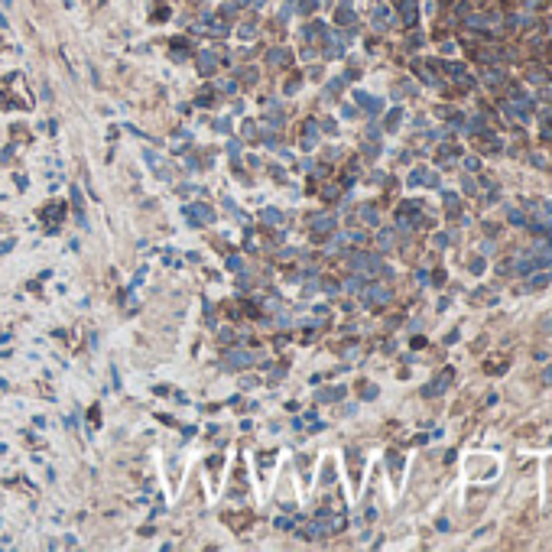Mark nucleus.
Here are the masks:
<instances>
[{"label":"nucleus","instance_id":"obj_1","mask_svg":"<svg viewBox=\"0 0 552 552\" xmlns=\"http://www.w3.org/2000/svg\"><path fill=\"white\" fill-rule=\"evenodd\" d=\"M211 218H215V215H211L208 205H188V208H185V221H188V224H195V227L211 224Z\"/></svg>","mask_w":552,"mask_h":552},{"label":"nucleus","instance_id":"obj_2","mask_svg":"<svg viewBox=\"0 0 552 552\" xmlns=\"http://www.w3.org/2000/svg\"><path fill=\"white\" fill-rule=\"evenodd\" d=\"M224 361H227V367H237V370H244V367L257 364V354H250V351H244V348H231Z\"/></svg>","mask_w":552,"mask_h":552},{"label":"nucleus","instance_id":"obj_3","mask_svg":"<svg viewBox=\"0 0 552 552\" xmlns=\"http://www.w3.org/2000/svg\"><path fill=\"white\" fill-rule=\"evenodd\" d=\"M215 69H218V55H215V52H202V55H198V72L211 75Z\"/></svg>","mask_w":552,"mask_h":552},{"label":"nucleus","instance_id":"obj_4","mask_svg":"<svg viewBox=\"0 0 552 552\" xmlns=\"http://www.w3.org/2000/svg\"><path fill=\"white\" fill-rule=\"evenodd\" d=\"M331 215H319V218H312V231L315 234H325V231H331Z\"/></svg>","mask_w":552,"mask_h":552},{"label":"nucleus","instance_id":"obj_5","mask_svg":"<svg viewBox=\"0 0 552 552\" xmlns=\"http://www.w3.org/2000/svg\"><path fill=\"white\" fill-rule=\"evenodd\" d=\"M260 221H263V227H280V224H283V215H280L276 208H266Z\"/></svg>","mask_w":552,"mask_h":552},{"label":"nucleus","instance_id":"obj_6","mask_svg":"<svg viewBox=\"0 0 552 552\" xmlns=\"http://www.w3.org/2000/svg\"><path fill=\"white\" fill-rule=\"evenodd\" d=\"M315 133H319V127H315V120H309V124H305V133H302V147H305V149H312Z\"/></svg>","mask_w":552,"mask_h":552},{"label":"nucleus","instance_id":"obj_7","mask_svg":"<svg viewBox=\"0 0 552 552\" xmlns=\"http://www.w3.org/2000/svg\"><path fill=\"white\" fill-rule=\"evenodd\" d=\"M266 62H270V65H283V62H289V52H283V49H273V52L266 55Z\"/></svg>","mask_w":552,"mask_h":552}]
</instances>
